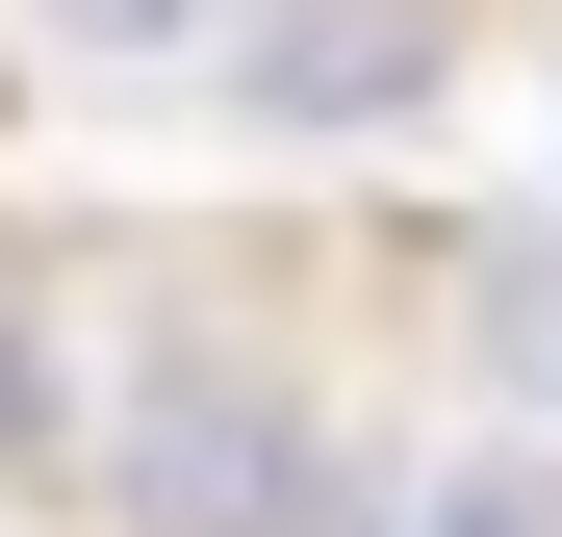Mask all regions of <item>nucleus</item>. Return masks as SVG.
<instances>
[{"mask_svg": "<svg viewBox=\"0 0 562 537\" xmlns=\"http://www.w3.org/2000/svg\"><path fill=\"white\" fill-rule=\"evenodd\" d=\"M231 103L256 128H409L435 77H460V0H231Z\"/></svg>", "mask_w": 562, "mask_h": 537, "instance_id": "obj_2", "label": "nucleus"}, {"mask_svg": "<svg viewBox=\"0 0 562 537\" xmlns=\"http://www.w3.org/2000/svg\"><path fill=\"white\" fill-rule=\"evenodd\" d=\"M0 461H52V358L26 333H0Z\"/></svg>", "mask_w": 562, "mask_h": 537, "instance_id": "obj_6", "label": "nucleus"}, {"mask_svg": "<svg viewBox=\"0 0 562 537\" xmlns=\"http://www.w3.org/2000/svg\"><path fill=\"white\" fill-rule=\"evenodd\" d=\"M103 512L128 537H358V435L307 410V358L154 333L128 358V435H103Z\"/></svg>", "mask_w": 562, "mask_h": 537, "instance_id": "obj_1", "label": "nucleus"}, {"mask_svg": "<svg viewBox=\"0 0 562 537\" xmlns=\"http://www.w3.org/2000/svg\"><path fill=\"white\" fill-rule=\"evenodd\" d=\"M486 307H512V333H486V358H512V410L562 435V256H537V231H486Z\"/></svg>", "mask_w": 562, "mask_h": 537, "instance_id": "obj_4", "label": "nucleus"}, {"mask_svg": "<svg viewBox=\"0 0 562 537\" xmlns=\"http://www.w3.org/2000/svg\"><path fill=\"white\" fill-rule=\"evenodd\" d=\"M26 26H52V52H103V77H154V52H205V26H231V0H26Z\"/></svg>", "mask_w": 562, "mask_h": 537, "instance_id": "obj_5", "label": "nucleus"}, {"mask_svg": "<svg viewBox=\"0 0 562 537\" xmlns=\"http://www.w3.org/2000/svg\"><path fill=\"white\" fill-rule=\"evenodd\" d=\"M358 537H562V435H409V461H358Z\"/></svg>", "mask_w": 562, "mask_h": 537, "instance_id": "obj_3", "label": "nucleus"}]
</instances>
